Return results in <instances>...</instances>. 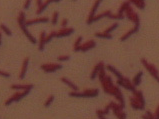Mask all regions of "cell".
<instances>
[{"mask_svg": "<svg viewBox=\"0 0 159 119\" xmlns=\"http://www.w3.org/2000/svg\"><path fill=\"white\" fill-rule=\"evenodd\" d=\"M17 22H18V25H19L21 31L24 33V35L27 37V39H28L32 44H36L37 41H36V39L34 38V36H32V34H31L30 32L28 31V29H27V26L25 25L26 17H25V13L23 11H21L19 13V15H18V17H17Z\"/></svg>", "mask_w": 159, "mask_h": 119, "instance_id": "1", "label": "cell"}, {"mask_svg": "<svg viewBox=\"0 0 159 119\" xmlns=\"http://www.w3.org/2000/svg\"><path fill=\"white\" fill-rule=\"evenodd\" d=\"M30 91L29 90H22V91H17V92H15L14 94H13L10 98H8L6 101H5V105L6 106H8V105L12 104L13 102H18L20 101V100L25 97L26 95L29 94Z\"/></svg>", "mask_w": 159, "mask_h": 119, "instance_id": "2", "label": "cell"}, {"mask_svg": "<svg viewBox=\"0 0 159 119\" xmlns=\"http://www.w3.org/2000/svg\"><path fill=\"white\" fill-rule=\"evenodd\" d=\"M40 68H41L44 72L52 73V72H55L56 70H60L62 68V65L60 63H45V64H42Z\"/></svg>", "mask_w": 159, "mask_h": 119, "instance_id": "3", "label": "cell"}, {"mask_svg": "<svg viewBox=\"0 0 159 119\" xmlns=\"http://www.w3.org/2000/svg\"><path fill=\"white\" fill-rule=\"evenodd\" d=\"M74 32L73 28H69V27H64V28H61L60 30L56 31V37L57 38H61V37H67V36L71 35Z\"/></svg>", "mask_w": 159, "mask_h": 119, "instance_id": "4", "label": "cell"}, {"mask_svg": "<svg viewBox=\"0 0 159 119\" xmlns=\"http://www.w3.org/2000/svg\"><path fill=\"white\" fill-rule=\"evenodd\" d=\"M49 21L48 17H40V18H35V19H30V20H26L25 25L26 26H30L33 24H38V23H47Z\"/></svg>", "mask_w": 159, "mask_h": 119, "instance_id": "5", "label": "cell"}, {"mask_svg": "<svg viewBox=\"0 0 159 119\" xmlns=\"http://www.w3.org/2000/svg\"><path fill=\"white\" fill-rule=\"evenodd\" d=\"M33 88V84H12L11 89H14L17 91H22V90H31Z\"/></svg>", "mask_w": 159, "mask_h": 119, "instance_id": "6", "label": "cell"}, {"mask_svg": "<svg viewBox=\"0 0 159 119\" xmlns=\"http://www.w3.org/2000/svg\"><path fill=\"white\" fill-rule=\"evenodd\" d=\"M28 64H29V57H26L24 58L23 63H22V67H21V71H20V74H19V79H24V77L26 75V71H27V67H28Z\"/></svg>", "mask_w": 159, "mask_h": 119, "instance_id": "7", "label": "cell"}, {"mask_svg": "<svg viewBox=\"0 0 159 119\" xmlns=\"http://www.w3.org/2000/svg\"><path fill=\"white\" fill-rule=\"evenodd\" d=\"M46 32L42 31L40 33V37H39V44H38V49L39 51H43L45 48V44H46Z\"/></svg>", "mask_w": 159, "mask_h": 119, "instance_id": "8", "label": "cell"}, {"mask_svg": "<svg viewBox=\"0 0 159 119\" xmlns=\"http://www.w3.org/2000/svg\"><path fill=\"white\" fill-rule=\"evenodd\" d=\"M59 1H61V0H46L45 2H43V4H42L41 6L37 8L36 14H37V15H40L41 13H43V12L45 11V9H46V8L48 7V5H49L50 3H52V2H59Z\"/></svg>", "mask_w": 159, "mask_h": 119, "instance_id": "9", "label": "cell"}, {"mask_svg": "<svg viewBox=\"0 0 159 119\" xmlns=\"http://www.w3.org/2000/svg\"><path fill=\"white\" fill-rule=\"evenodd\" d=\"M60 80H61L64 84H66V85L68 86V87H70V88L72 89V91H77V90H78V88H77V86L73 83V82L70 81L69 79H68V78H64V77H62V78H61Z\"/></svg>", "mask_w": 159, "mask_h": 119, "instance_id": "10", "label": "cell"}, {"mask_svg": "<svg viewBox=\"0 0 159 119\" xmlns=\"http://www.w3.org/2000/svg\"><path fill=\"white\" fill-rule=\"evenodd\" d=\"M0 31L4 32V33H5L7 36H12V32H11V30L9 29L6 25H4V24H0Z\"/></svg>", "mask_w": 159, "mask_h": 119, "instance_id": "11", "label": "cell"}, {"mask_svg": "<svg viewBox=\"0 0 159 119\" xmlns=\"http://www.w3.org/2000/svg\"><path fill=\"white\" fill-rule=\"evenodd\" d=\"M58 16H59V12H58V11L53 12V15H52V18H51V23H52L53 25H56V24H57Z\"/></svg>", "mask_w": 159, "mask_h": 119, "instance_id": "12", "label": "cell"}, {"mask_svg": "<svg viewBox=\"0 0 159 119\" xmlns=\"http://www.w3.org/2000/svg\"><path fill=\"white\" fill-rule=\"evenodd\" d=\"M54 95H50L49 97L46 99V101H45V103H44V106L45 107H48V106H50V105L52 104V102L54 101Z\"/></svg>", "mask_w": 159, "mask_h": 119, "instance_id": "13", "label": "cell"}, {"mask_svg": "<svg viewBox=\"0 0 159 119\" xmlns=\"http://www.w3.org/2000/svg\"><path fill=\"white\" fill-rule=\"evenodd\" d=\"M54 37H56V31H52L50 32L48 35H46V44L48 42H50V41L54 38Z\"/></svg>", "mask_w": 159, "mask_h": 119, "instance_id": "14", "label": "cell"}, {"mask_svg": "<svg viewBox=\"0 0 159 119\" xmlns=\"http://www.w3.org/2000/svg\"><path fill=\"white\" fill-rule=\"evenodd\" d=\"M81 41H82V37H78L76 39L75 43H74V50L75 51H79V47L81 46Z\"/></svg>", "mask_w": 159, "mask_h": 119, "instance_id": "15", "label": "cell"}, {"mask_svg": "<svg viewBox=\"0 0 159 119\" xmlns=\"http://www.w3.org/2000/svg\"><path fill=\"white\" fill-rule=\"evenodd\" d=\"M70 59V56L69 55H61V56H59L58 58H57V60L58 61H60V62H62V61H68Z\"/></svg>", "mask_w": 159, "mask_h": 119, "instance_id": "16", "label": "cell"}, {"mask_svg": "<svg viewBox=\"0 0 159 119\" xmlns=\"http://www.w3.org/2000/svg\"><path fill=\"white\" fill-rule=\"evenodd\" d=\"M31 3H32V0H25L24 4H23V9H24V10H27V9H29Z\"/></svg>", "mask_w": 159, "mask_h": 119, "instance_id": "17", "label": "cell"}, {"mask_svg": "<svg viewBox=\"0 0 159 119\" xmlns=\"http://www.w3.org/2000/svg\"><path fill=\"white\" fill-rule=\"evenodd\" d=\"M0 76L4 77V78H9V77L11 76V74L9 72H6V71H3V70H0Z\"/></svg>", "mask_w": 159, "mask_h": 119, "instance_id": "18", "label": "cell"}, {"mask_svg": "<svg viewBox=\"0 0 159 119\" xmlns=\"http://www.w3.org/2000/svg\"><path fill=\"white\" fill-rule=\"evenodd\" d=\"M67 24H68V20H67V19H63L62 22H61L62 28H64V27H67Z\"/></svg>", "mask_w": 159, "mask_h": 119, "instance_id": "19", "label": "cell"}, {"mask_svg": "<svg viewBox=\"0 0 159 119\" xmlns=\"http://www.w3.org/2000/svg\"><path fill=\"white\" fill-rule=\"evenodd\" d=\"M42 4H43V1H42V0H37V8L41 6Z\"/></svg>", "mask_w": 159, "mask_h": 119, "instance_id": "20", "label": "cell"}, {"mask_svg": "<svg viewBox=\"0 0 159 119\" xmlns=\"http://www.w3.org/2000/svg\"><path fill=\"white\" fill-rule=\"evenodd\" d=\"M1 36H2V33H1V31H0V44H1Z\"/></svg>", "mask_w": 159, "mask_h": 119, "instance_id": "21", "label": "cell"}, {"mask_svg": "<svg viewBox=\"0 0 159 119\" xmlns=\"http://www.w3.org/2000/svg\"><path fill=\"white\" fill-rule=\"evenodd\" d=\"M72 1H76V0H72Z\"/></svg>", "mask_w": 159, "mask_h": 119, "instance_id": "22", "label": "cell"}]
</instances>
